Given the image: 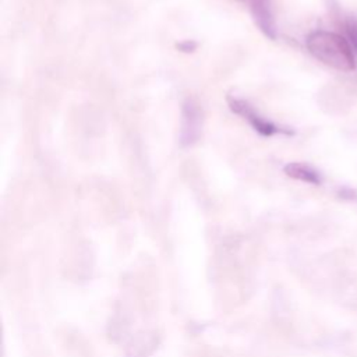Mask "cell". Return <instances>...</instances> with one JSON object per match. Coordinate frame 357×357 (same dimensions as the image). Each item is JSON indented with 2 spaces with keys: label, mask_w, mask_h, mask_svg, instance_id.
Instances as JSON below:
<instances>
[{
  "label": "cell",
  "mask_w": 357,
  "mask_h": 357,
  "mask_svg": "<svg viewBox=\"0 0 357 357\" xmlns=\"http://www.w3.org/2000/svg\"><path fill=\"white\" fill-rule=\"evenodd\" d=\"M305 45L308 52L324 64L344 73L356 70L354 50L344 36L318 29L307 36Z\"/></svg>",
  "instance_id": "cell-1"
},
{
  "label": "cell",
  "mask_w": 357,
  "mask_h": 357,
  "mask_svg": "<svg viewBox=\"0 0 357 357\" xmlns=\"http://www.w3.org/2000/svg\"><path fill=\"white\" fill-rule=\"evenodd\" d=\"M229 109L241 116L244 120H247L250 123V126L262 137H272L275 134H284V135H293L294 131L286 127H279L276 124H273L272 121L264 119L247 100L234 96V95H229L226 98Z\"/></svg>",
  "instance_id": "cell-2"
},
{
  "label": "cell",
  "mask_w": 357,
  "mask_h": 357,
  "mask_svg": "<svg viewBox=\"0 0 357 357\" xmlns=\"http://www.w3.org/2000/svg\"><path fill=\"white\" fill-rule=\"evenodd\" d=\"M202 131V110L194 99H187L181 109L180 144L181 146L194 145Z\"/></svg>",
  "instance_id": "cell-3"
},
{
  "label": "cell",
  "mask_w": 357,
  "mask_h": 357,
  "mask_svg": "<svg viewBox=\"0 0 357 357\" xmlns=\"http://www.w3.org/2000/svg\"><path fill=\"white\" fill-rule=\"evenodd\" d=\"M251 14L258 29L271 40H275L278 36V26L271 8L269 0H252L251 1Z\"/></svg>",
  "instance_id": "cell-4"
},
{
  "label": "cell",
  "mask_w": 357,
  "mask_h": 357,
  "mask_svg": "<svg viewBox=\"0 0 357 357\" xmlns=\"http://www.w3.org/2000/svg\"><path fill=\"white\" fill-rule=\"evenodd\" d=\"M283 172L290 178H294V180H298L303 183H308V184H314V185H319L322 183L321 173L307 163L290 162V163L284 165Z\"/></svg>",
  "instance_id": "cell-5"
},
{
  "label": "cell",
  "mask_w": 357,
  "mask_h": 357,
  "mask_svg": "<svg viewBox=\"0 0 357 357\" xmlns=\"http://www.w3.org/2000/svg\"><path fill=\"white\" fill-rule=\"evenodd\" d=\"M344 31L347 40L350 42L354 52H357V17H349L344 21Z\"/></svg>",
  "instance_id": "cell-6"
},
{
  "label": "cell",
  "mask_w": 357,
  "mask_h": 357,
  "mask_svg": "<svg viewBox=\"0 0 357 357\" xmlns=\"http://www.w3.org/2000/svg\"><path fill=\"white\" fill-rule=\"evenodd\" d=\"M339 197L347 201H356L357 199V190L350 188V187H342L339 190Z\"/></svg>",
  "instance_id": "cell-7"
},
{
  "label": "cell",
  "mask_w": 357,
  "mask_h": 357,
  "mask_svg": "<svg viewBox=\"0 0 357 357\" xmlns=\"http://www.w3.org/2000/svg\"><path fill=\"white\" fill-rule=\"evenodd\" d=\"M177 49L184 53H191L197 49V43L194 40H183V42L177 43Z\"/></svg>",
  "instance_id": "cell-8"
}]
</instances>
